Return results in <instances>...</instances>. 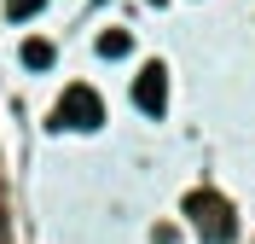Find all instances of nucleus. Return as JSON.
Segmentation results:
<instances>
[{"label":"nucleus","mask_w":255,"mask_h":244,"mask_svg":"<svg viewBox=\"0 0 255 244\" xmlns=\"http://www.w3.org/2000/svg\"><path fill=\"white\" fill-rule=\"evenodd\" d=\"M58 128H76V134H93L99 122H105V99L93 93V87H64V99H58V116H52Z\"/></svg>","instance_id":"nucleus-1"},{"label":"nucleus","mask_w":255,"mask_h":244,"mask_svg":"<svg viewBox=\"0 0 255 244\" xmlns=\"http://www.w3.org/2000/svg\"><path fill=\"white\" fill-rule=\"evenodd\" d=\"M186 210H191V221H197V233H203L209 244H232V233H238V227H232V210H226L215 192H191Z\"/></svg>","instance_id":"nucleus-2"},{"label":"nucleus","mask_w":255,"mask_h":244,"mask_svg":"<svg viewBox=\"0 0 255 244\" xmlns=\"http://www.w3.org/2000/svg\"><path fill=\"white\" fill-rule=\"evenodd\" d=\"M133 105H139L145 116H162V105H168V70L162 64H145L139 81H133Z\"/></svg>","instance_id":"nucleus-3"},{"label":"nucleus","mask_w":255,"mask_h":244,"mask_svg":"<svg viewBox=\"0 0 255 244\" xmlns=\"http://www.w3.org/2000/svg\"><path fill=\"white\" fill-rule=\"evenodd\" d=\"M23 64L29 70H52V41H23Z\"/></svg>","instance_id":"nucleus-4"},{"label":"nucleus","mask_w":255,"mask_h":244,"mask_svg":"<svg viewBox=\"0 0 255 244\" xmlns=\"http://www.w3.org/2000/svg\"><path fill=\"white\" fill-rule=\"evenodd\" d=\"M128 47H133V41H128L122 29H111V35H105V41H99V52H105V58H122Z\"/></svg>","instance_id":"nucleus-5"},{"label":"nucleus","mask_w":255,"mask_h":244,"mask_svg":"<svg viewBox=\"0 0 255 244\" xmlns=\"http://www.w3.org/2000/svg\"><path fill=\"white\" fill-rule=\"evenodd\" d=\"M41 6H47V0H6V17H17V23H23V17L41 12Z\"/></svg>","instance_id":"nucleus-6"}]
</instances>
